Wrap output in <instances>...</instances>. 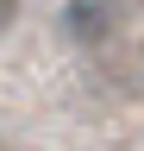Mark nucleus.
I'll return each instance as SVG.
<instances>
[{
    "instance_id": "nucleus-1",
    "label": "nucleus",
    "mask_w": 144,
    "mask_h": 151,
    "mask_svg": "<svg viewBox=\"0 0 144 151\" xmlns=\"http://www.w3.org/2000/svg\"><path fill=\"white\" fill-rule=\"evenodd\" d=\"M132 13H138V0H69L63 6V32L75 38V44L100 50V44H113V38L132 25Z\"/></svg>"
},
{
    "instance_id": "nucleus-2",
    "label": "nucleus",
    "mask_w": 144,
    "mask_h": 151,
    "mask_svg": "<svg viewBox=\"0 0 144 151\" xmlns=\"http://www.w3.org/2000/svg\"><path fill=\"white\" fill-rule=\"evenodd\" d=\"M13 25H19V0H0V38H6Z\"/></svg>"
}]
</instances>
